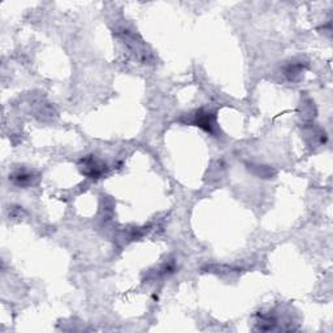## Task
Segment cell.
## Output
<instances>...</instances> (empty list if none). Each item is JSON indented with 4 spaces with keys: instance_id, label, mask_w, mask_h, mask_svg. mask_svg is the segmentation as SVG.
Masks as SVG:
<instances>
[{
    "instance_id": "6da1fadb",
    "label": "cell",
    "mask_w": 333,
    "mask_h": 333,
    "mask_svg": "<svg viewBox=\"0 0 333 333\" xmlns=\"http://www.w3.org/2000/svg\"><path fill=\"white\" fill-rule=\"evenodd\" d=\"M194 124L202 128L206 132H210L213 134V130L216 128V123H215V116L211 112H206V111H198L194 117Z\"/></svg>"
},
{
    "instance_id": "7a4b0ae2",
    "label": "cell",
    "mask_w": 333,
    "mask_h": 333,
    "mask_svg": "<svg viewBox=\"0 0 333 333\" xmlns=\"http://www.w3.org/2000/svg\"><path fill=\"white\" fill-rule=\"evenodd\" d=\"M12 180L16 182L17 185H21V186H25V185H29L33 180L32 173L25 172V171H18L12 176Z\"/></svg>"
}]
</instances>
